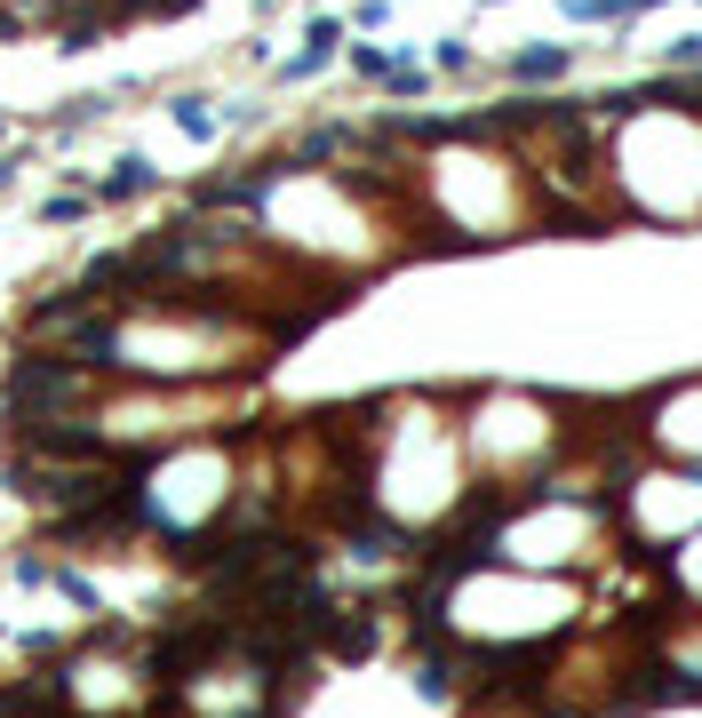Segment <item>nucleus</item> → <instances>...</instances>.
<instances>
[{
  "mask_svg": "<svg viewBox=\"0 0 702 718\" xmlns=\"http://www.w3.org/2000/svg\"><path fill=\"white\" fill-rule=\"evenodd\" d=\"M598 112H607L598 152H607V192L623 224H702V105H679L647 81L639 96H598Z\"/></svg>",
  "mask_w": 702,
  "mask_h": 718,
  "instance_id": "f257e3e1",
  "label": "nucleus"
},
{
  "mask_svg": "<svg viewBox=\"0 0 702 718\" xmlns=\"http://www.w3.org/2000/svg\"><path fill=\"white\" fill-rule=\"evenodd\" d=\"M566 448H575V399H551V392H472L463 399V456H472L479 487H534Z\"/></svg>",
  "mask_w": 702,
  "mask_h": 718,
  "instance_id": "f03ea898",
  "label": "nucleus"
},
{
  "mask_svg": "<svg viewBox=\"0 0 702 718\" xmlns=\"http://www.w3.org/2000/svg\"><path fill=\"white\" fill-rule=\"evenodd\" d=\"M615 535L630 559H671L679 543L702 527V471L694 463H662V456H639L623 479H615Z\"/></svg>",
  "mask_w": 702,
  "mask_h": 718,
  "instance_id": "7ed1b4c3",
  "label": "nucleus"
},
{
  "mask_svg": "<svg viewBox=\"0 0 702 718\" xmlns=\"http://www.w3.org/2000/svg\"><path fill=\"white\" fill-rule=\"evenodd\" d=\"M9 431H32V424H64V416H96L105 407V375L80 367V360H48V352H24L9 367Z\"/></svg>",
  "mask_w": 702,
  "mask_h": 718,
  "instance_id": "20e7f679",
  "label": "nucleus"
},
{
  "mask_svg": "<svg viewBox=\"0 0 702 718\" xmlns=\"http://www.w3.org/2000/svg\"><path fill=\"white\" fill-rule=\"evenodd\" d=\"M639 439H647V456L702 471V375H679V384H662V392H639Z\"/></svg>",
  "mask_w": 702,
  "mask_h": 718,
  "instance_id": "39448f33",
  "label": "nucleus"
},
{
  "mask_svg": "<svg viewBox=\"0 0 702 718\" xmlns=\"http://www.w3.org/2000/svg\"><path fill=\"white\" fill-rule=\"evenodd\" d=\"M504 73H511L519 96H527V88H559L566 73H575V49H566V41H534V49H519V56L504 64Z\"/></svg>",
  "mask_w": 702,
  "mask_h": 718,
  "instance_id": "423d86ee",
  "label": "nucleus"
},
{
  "mask_svg": "<svg viewBox=\"0 0 702 718\" xmlns=\"http://www.w3.org/2000/svg\"><path fill=\"white\" fill-rule=\"evenodd\" d=\"M662 591H671L679 607H702V527L679 543L671 559H662Z\"/></svg>",
  "mask_w": 702,
  "mask_h": 718,
  "instance_id": "0eeeda50",
  "label": "nucleus"
},
{
  "mask_svg": "<svg viewBox=\"0 0 702 718\" xmlns=\"http://www.w3.org/2000/svg\"><path fill=\"white\" fill-rule=\"evenodd\" d=\"M336 41H344V24H336V17H312V24H304V49H295V56L280 64V73H288V81H312L320 64L336 56Z\"/></svg>",
  "mask_w": 702,
  "mask_h": 718,
  "instance_id": "6e6552de",
  "label": "nucleus"
},
{
  "mask_svg": "<svg viewBox=\"0 0 702 718\" xmlns=\"http://www.w3.org/2000/svg\"><path fill=\"white\" fill-rule=\"evenodd\" d=\"M152 184H160V168H152L144 152H128V160H112V176L96 184V192H105V200H144Z\"/></svg>",
  "mask_w": 702,
  "mask_h": 718,
  "instance_id": "1a4fd4ad",
  "label": "nucleus"
},
{
  "mask_svg": "<svg viewBox=\"0 0 702 718\" xmlns=\"http://www.w3.org/2000/svg\"><path fill=\"white\" fill-rule=\"evenodd\" d=\"M169 112H176V128H184V136H216V112L199 105V96H176Z\"/></svg>",
  "mask_w": 702,
  "mask_h": 718,
  "instance_id": "9d476101",
  "label": "nucleus"
},
{
  "mask_svg": "<svg viewBox=\"0 0 702 718\" xmlns=\"http://www.w3.org/2000/svg\"><path fill=\"white\" fill-rule=\"evenodd\" d=\"M80 216H88V200H73V192L41 200V224H80Z\"/></svg>",
  "mask_w": 702,
  "mask_h": 718,
  "instance_id": "9b49d317",
  "label": "nucleus"
},
{
  "mask_svg": "<svg viewBox=\"0 0 702 718\" xmlns=\"http://www.w3.org/2000/svg\"><path fill=\"white\" fill-rule=\"evenodd\" d=\"M487 9H495V0H487Z\"/></svg>",
  "mask_w": 702,
  "mask_h": 718,
  "instance_id": "f8f14e48",
  "label": "nucleus"
}]
</instances>
